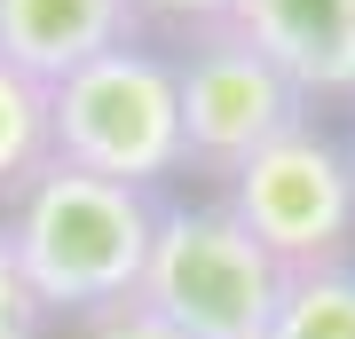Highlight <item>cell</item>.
Here are the masks:
<instances>
[{
  "label": "cell",
  "mask_w": 355,
  "mask_h": 339,
  "mask_svg": "<svg viewBox=\"0 0 355 339\" xmlns=\"http://www.w3.org/2000/svg\"><path fill=\"white\" fill-rule=\"evenodd\" d=\"M158 214L166 205L150 189H127V182H103V174H79V166L48 158L8 198L0 229H8V252L48 315H103L142 292Z\"/></svg>",
  "instance_id": "6da1fadb"
},
{
  "label": "cell",
  "mask_w": 355,
  "mask_h": 339,
  "mask_svg": "<svg viewBox=\"0 0 355 339\" xmlns=\"http://www.w3.org/2000/svg\"><path fill=\"white\" fill-rule=\"evenodd\" d=\"M48 142H55V166H79V174L127 182V189L174 182L190 166L174 55L135 32L111 55H95L87 71H71L64 87H48Z\"/></svg>",
  "instance_id": "7a4b0ae2"
},
{
  "label": "cell",
  "mask_w": 355,
  "mask_h": 339,
  "mask_svg": "<svg viewBox=\"0 0 355 339\" xmlns=\"http://www.w3.org/2000/svg\"><path fill=\"white\" fill-rule=\"evenodd\" d=\"M284 284L292 277L253 245V229L221 198H205V205H166L158 214V245H150L135 300L158 308L190 339H268Z\"/></svg>",
  "instance_id": "3957f363"
},
{
  "label": "cell",
  "mask_w": 355,
  "mask_h": 339,
  "mask_svg": "<svg viewBox=\"0 0 355 339\" xmlns=\"http://www.w3.org/2000/svg\"><path fill=\"white\" fill-rule=\"evenodd\" d=\"M221 205L253 229V245L284 277H316V268H355V150L300 119L268 150H253L229 174Z\"/></svg>",
  "instance_id": "277c9868"
},
{
  "label": "cell",
  "mask_w": 355,
  "mask_h": 339,
  "mask_svg": "<svg viewBox=\"0 0 355 339\" xmlns=\"http://www.w3.org/2000/svg\"><path fill=\"white\" fill-rule=\"evenodd\" d=\"M166 55H174V87H182V150H190V166H205L221 182L253 150H268L277 134H292L300 119H316L308 95L229 24L174 40Z\"/></svg>",
  "instance_id": "5b68a950"
},
{
  "label": "cell",
  "mask_w": 355,
  "mask_h": 339,
  "mask_svg": "<svg viewBox=\"0 0 355 339\" xmlns=\"http://www.w3.org/2000/svg\"><path fill=\"white\" fill-rule=\"evenodd\" d=\"M229 32H245L308 103L355 95V0H229Z\"/></svg>",
  "instance_id": "8992f818"
},
{
  "label": "cell",
  "mask_w": 355,
  "mask_h": 339,
  "mask_svg": "<svg viewBox=\"0 0 355 339\" xmlns=\"http://www.w3.org/2000/svg\"><path fill=\"white\" fill-rule=\"evenodd\" d=\"M135 32L142 24L127 0H0V55L40 87H64Z\"/></svg>",
  "instance_id": "52a82bcc"
},
{
  "label": "cell",
  "mask_w": 355,
  "mask_h": 339,
  "mask_svg": "<svg viewBox=\"0 0 355 339\" xmlns=\"http://www.w3.org/2000/svg\"><path fill=\"white\" fill-rule=\"evenodd\" d=\"M48 158H55V142H48V87L24 79L0 55V198H16Z\"/></svg>",
  "instance_id": "ba28073f"
},
{
  "label": "cell",
  "mask_w": 355,
  "mask_h": 339,
  "mask_svg": "<svg viewBox=\"0 0 355 339\" xmlns=\"http://www.w3.org/2000/svg\"><path fill=\"white\" fill-rule=\"evenodd\" d=\"M268 339H355V268H316L292 277Z\"/></svg>",
  "instance_id": "9c48e42d"
},
{
  "label": "cell",
  "mask_w": 355,
  "mask_h": 339,
  "mask_svg": "<svg viewBox=\"0 0 355 339\" xmlns=\"http://www.w3.org/2000/svg\"><path fill=\"white\" fill-rule=\"evenodd\" d=\"M40 331H48V308L32 300L24 268L8 252V229H0V339H40Z\"/></svg>",
  "instance_id": "30bf717a"
},
{
  "label": "cell",
  "mask_w": 355,
  "mask_h": 339,
  "mask_svg": "<svg viewBox=\"0 0 355 339\" xmlns=\"http://www.w3.org/2000/svg\"><path fill=\"white\" fill-rule=\"evenodd\" d=\"M79 339H190V331H174L158 308H142V300H119V308H103V315H79Z\"/></svg>",
  "instance_id": "8fae6325"
},
{
  "label": "cell",
  "mask_w": 355,
  "mask_h": 339,
  "mask_svg": "<svg viewBox=\"0 0 355 339\" xmlns=\"http://www.w3.org/2000/svg\"><path fill=\"white\" fill-rule=\"evenodd\" d=\"M135 24H166L174 40H190L205 24H229V0H127Z\"/></svg>",
  "instance_id": "7c38bea8"
}]
</instances>
